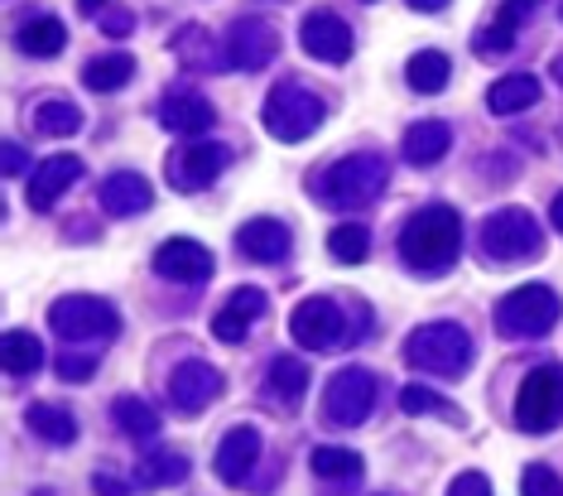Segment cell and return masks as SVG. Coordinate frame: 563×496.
Here are the masks:
<instances>
[{"mask_svg":"<svg viewBox=\"0 0 563 496\" xmlns=\"http://www.w3.org/2000/svg\"><path fill=\"white\" fill-rule=\"evenodd\" d=\"M155 275L169 279V285H202L212 275V251L202 241H188V236H174L155 251Z\"/></svg>","mask_w":563,"mask_h":496,"instance_id":"15","label":"cell"},{"mask_svg":"<svg viewBox=\"0 0 563 496\" xmlns=\"http://www.w3.org/2000/svg\"><path fill=\"white\" fill-rule=\"evenodd\" d=\"M371 405H376V376H371L366 366H342L323 390V419L338 429L366 425Z\"/></svg>","mask_w":563,"mask_h":496,"instance_id":"10","label":"cell"},{"mask_svg":"<svg viewBox=\"0 0 563 496\" xmlns=\"http://www.w3.org/2000/svg\"><path fill=\"white\" fill-rule=\"evenodd\" d=\"M303 386H309V366H303L299 357H275L271 362V390L285 405H294L303 396Z\"/></svg>","mask_w":563,"mask_h":496,"instance_id":"34","label":"cell"},{"mask_svg":"<svg viewBox=\"0 0 563 496\" xmlns=\"http://www.w3.org/2000/svg\"><path fill=\"white\" fill-rule=\"evenodd\" d=\"M101 30L107 34H131V10H107V15H101Z\"/></svg>","mask_w":563,"mask_h":496,"instance_id":"43","label":"cell"},{"mask_svg":"<svg viewBox=\"0 0 563 496\" xmlns=\"http://www.w3.org/2000/svg\"><path fill=\"white\" fill-rule=\"evenodd\" d=\"M520 496H563V477L549 463H530L520 473Z\"/></svg>","mask_w":563,"mask_h":496,"instance_id":"36","label":"cell"},{"mask_svg":"<svg viewBox=\"0 0 563 496\" xmlns=\"http://www.w3.org/2000/svg\"><path fill=\"white\" fill-rule=\"evenodd\" d=\"M92 492H97V496H131V487H125L121 477H111V473H97V477H92Z\"/></svg>","mask_w":563,"mask_h":496,"instance_id":"42","label":"cell"},{"mask_svg":"<svg viewBox=\"0 0 563 496\" xmlns=\"http://www.w3.org/2000/svg\"><path fill=\"white\" fill-rule=\"evenodd\" d=\"M82 5V15H101V5H107V0H78Z\"/></svg>","mask_w":563,"mask_h":496,"instance_id":"47","label":"cell"},{"mask_svg":"<svg viewBox=\"0 0 563 496\" xmlns=\"http://www.w3.org/2000/svg\"><path fill=\"white\" fill-rule=\"evenodd\" d=\"M0 357H5V372L10 376H34L44 366V342L24 328H10L5 342H0Z\"/></svg>","mask_w":563,"mask_h":496,"instance_id":"30","label":"cell"},{"mask_svg":"<svg viewBox=\"0 0 563 496\" xmlns=\"http://www.w3.org/2000/svg\"><path fill=\"white\" fill-rule=\"evenodd\" d=\"M222 390H227V376L217 372L212 362L188 357V362H178L174 372H169V400H174V410H184V415L208 410V405L222 396Z\"/></svg>","mask_w":563,"mask_h":496,"instance_id":"13","label":"cell"},{"mask_svg":"<svg viewBox=\"0 0 563 496\" xmlns=\"http://www.w3.org/2000/svg\"><path fill=\"white\" fill-rule=\"evenodd\" d=\"M24 425H30V434H40L44 443H58V449L78 439V419H73V410L48 405V400H34L30 410H24Z\"/></svg>","mask_w":563,"mask_h":496,"instance_id":"24","label":"cell"},{"mask_svg":"<svg viewBox=\"0 0 563 496\" xmlns=\"http://www.w3.org/2000/svg\"><path fill=\"white\" fill-rule=\"evenodd\" d=\"M131 78H135V58L121 54V48H117V54L92 58V63L82 68V82L92 87V92H121V87L131 82Z\"/></svg>","mask_w":563,"mask_h":496,"instance_id":"28","label":"cell"},{"mask_svg":"<svg viewBox=\"0 0 563 496\" xmlns=\"http://www.w3.org/2000/svg\"><path fill=\"white\" fill-rule=\"evenodd\" d=\"M184 477H188V458H184V453H174V449L145 453V458H140V467H135V482H140V487H150V492L178 487Z\"/></svg>","mask_w":563,"mask_h":496,"instance_id":"26","label":"cell"},{"mask_svg":"<svg viewBox=\"0 0 563 496\" xmlns=\"http://www.w3.org/2000/svg\"><path fill=\"white\" fill-rule=\"evenodd\" d=\"M448 496H492V482H486V473H457L448 482Z\"/></svg>","mask_w":563,"mask_h":496,"instance_id":"41","label":"cell"},{"mask_svg":"<svg viewBox=\"0 0 563 496\" xmlns=\"http://www.w3.org/2000/svg\"><path fill=\"white\" fill-rule=\"evenodd\" d=\"M390 184V164L380 155H347L338 164H328L323 179H318V194L332 208H371Z\"/></svg>","mask_w":563,"mask_h":496,"instance_id":"4","label":"cell"},{"mask_svg":"<svg viewBox=\"0 0 563 496\" xmlns=\"http://www.w3.org/2000/svg\"><path fill=\"white\" fill-rule=\"evenodd\" d=\"M482 251H486V261H496V265H520L544 251V232H540V222H534V212L496 208L492 218L482 222Z\"/></svg>","mask_w":563,"mask_h":496,"instance_id":"5","label":"cell"},{"mask_svg":"<svg viewBox=\"0 0 563 496\" xmlns=\"http://www.w3.org/2000/svg\"><path fill=\"white\" fill-rule=\"evenodd\" d=\"M309 467L323 482H356L366 463H362V453H356V449H332V443H323V449H313Z\"/></svg>","mask_w":563,"mask_h":496,"instance_id":"31","label":"cell"},{"mask_svg":"<svg viewBox=\"0 0 563 496\" xmlns=\"http://www.w3.org/2000/svg\"><path fill=\"white\" fill-rule=\"evenodd\" d=\"M34 131L40 135H54V140H63V135H78L82 131V111L73 107V101H40L34 107Z\"/></svg>","mask_w":563,"mask_h":496,"instance_id":"32","label":"cell"},{"mask_svg":"<svg viewBox=\"0 0 563 496\" xmlns=\"http://www.w3.org/2000/svg\"><path fill=\"white\" fill-rule=\"evenodd\" d=\"M328 117V101L309 92L303 82H275L271 87V97H265V111H261V125L271 131L275 140H285V145H299V140H309L318 125H323Z\"/></svg>","mask_w":563,"mask_h":496,"instance_id":"3","label":"cell"},{"mask_svg":"<svg viewBox=\"0 0 563 496\" xmlns=\"http://www.w3.org/2000/svg\"><path fill=\"white\" fill-rule=\"evenodd\" d=\"M236 246H241V256L246 261L279 265V261H289V251H294V232L279 218H251L236 232Z\"/></svg>","mask_w":563,"mask_h":496,"instance_id":"18","label":"cell"},{"mask_svg":"<svg viewBox=\"0 0 563 496\" xmlns=\"http://www.w3.org/2000/svg\"><path fill=\"white\" fill-rule=\"evenodd\" d=\"M563 304L549 285H520L496 304V333L501 338H544L559 323Z\"/></svg>","mask_w":563,"mask_h":496,"instance_id":"7","label":"cell"},{"mask_svg":"<svg viewBox=\"0 0 563 496\" xmlns=\"http://www.w3.org/2000/svg\"><path fill=\"white\" fill-rule=\"evenodd\" d=\"M275 54H279V34H275L271 20L241 15L232 30H227V58H232V68L261 73L265 63H275Z\"/></svg>","mask_w":563,"mask_h":496,"instance_id":"12","label":"cell"},{"mask_svg":"<svg viewBox=\"0 0 563 496\" xmlns=\"http://www.w3.org/2000/svg\"><path fill=\"white\" fill-rule=\"evenodd\" d=\"M530 10H540V0H501V10H496V15L486 20L477 34H472V48H477V58H501V54H510Z\"/></svg>","mask_w":563,"mask_h":496,"instance_id":"17","label":"cell"},{"mask_svg":"<svg viewBox=\"0 0 563 496\" xmlns=\"http://www.w3.org/2000/svg\"><path fill=\"white\" fill-rule=\"evenodd\" d=\"M563 419V366H534L525 372L520 390H516V425L530 434H549Z\"/></svg>","mask_w":563,"mask_h":496,"instance_id":"9","label":"cell"},{"mask_svg":"<svg viewBox=\"0 0 563 496\" xmlns=\"http://www.w3.org/2000/svg\"><path fill=\"white\" fill-rule=\"evenodd\" d=\"M463 256V218L443 202L419 208L400 232V261L419 275H443L448 265Z\"/></svg>","mask_w":563,"mask_h":496,"instance_id":"1","label":"cell"},{"mask_svg":"<svg viewBox=\"0 0 563 496\" xmlns=\"http://www.w3.org/2000/svg\"><path fill=\"white\" fill-rule=\"evenodd\" d=\"M409 5H415V10H424V15H433V10H443L448 0H409Z\"/></svg>","mask_w":563,"mask_h":496,"instance_id":"46","label":"cell"},{"mask_svg":"<svg viewBox=\"0 0 563 496\" xmlns=\"http://www.w3.org/2000/svg\"><path fill=\"white\" fill-rule=\"evenodd\" d=\"M159 125L164 131H174V135H208L212 125H217V107L208 97H198V92H169L159 101Z\"/></svg>","mask_w":563,"mask_h":496,"instance_id":"19","label":"cell"},{"mask_svg":"<svg viewBox=\"0 0 563 496\" xmlns=\"http://www.w3.org/2000/svg\"><path fill=\"white\" fill-rule=\"evenodd\" d=\"M78 179H82V159H78V155H48V159L34 164L30 194H24V202H30L34 212H48Z\"/></svg>","mask_w":563,"mask_h":496,"instance_id":"16","label":"cell"},{"mask_svg":"<svg viewBox=\"0 0 563 496\" xmlns=\"http://www.w3.org/2000/svg\"><path fill=\"white\" fill-rule=\"evenodd\" d=\"M15 44H20V54H30V58H54V54H63V44H68V30H63V20L44 15V20L24 24L15 34Z\"/></svg>","mask_w":563,"mask_h":496,"instance_id":"29","label":"cell"},{"mask_svg":"<svg viewBox=\"0 0 563 496\" xmlns=\"http://www.w3.org/2000/svg\"><path fill=\"white\" fill-rule=\"evenodd\" d=\"M405 73H409V87H415V92L439 97L448 87V78H453V63H448V54H439V48H419Z\"/></svg>","mask_w":563,"mask_h":496,"instance_id":"27","label":"cell"},{"mask_svg":"<svg viewBox=\"0 0 563 496\" xmlns=\"http://www.w3.org/2000/svg\"><path fill=\"white\" fill-rule=\"evenodd\" d=\"M24 164H30V159H24V150L15 145V140H5V174H10V179L24 174Z\"/></svg>","mask_w":563,"mask_h":496,"instance_id":"44","label":"cell"},{"mask_svg":"<svg viewBox=\"0 0 563 496\" xmlns=\"http://www.w3.org/2000/svg\"><path fill=\"white\" fill-rule=\"evenodd\" d=\"M178 58H188V63H198V68H212V63L217 58H208V54H202V48H208V30H198V24H194V30H184V34H178Z\"/></svg>","mask_w":563,"mask_h":496,"instance_id":"39","label":"cell"},{"mask_svg":"<svg viewBox=\"0 0 563 496\" xmlns=\"http://www.w3.org/2000/svg\"><path fill=\"white\" fill-rule=\"evenodd\" d=\"M400 410L405 415H443V419H457V425H463V415H457L443 396H433L429 386H405L400 390Z\"/></svg>","mask_w":563,"mask_h":496,"instance_id":"35","label":"cell"},{"mask_svg":"<svg viewBox=\"0 0 563 496\" xmlns=\"http://www.w3.org/2000/svg\"><path fill=\"white\" fill-rule=\"evenodd\" d=\"M405 362L429 376H463L472 366V333L463 323H424L405 338Z\"/></svg>","mask_w":563,"mask_h":496,"instance_id":"2","label":"cell"},{"mask_svg":"<svg viewBox=\"0 0 563 496\" xmlns=\"http://www.w3.org/2000/svg\"><path fill=\"white\" fill-rule=\"evenodd\" d=\"M448 150H453V125H448V121H415L405 131V159L419 164V169L439 164Z\"/></svg>","mask_w":563,"mask_h":496,"instance_id":"22","label":"cell"},{"mask_svg":"<svg viewBox=\"0 0 563 496\" xmlns=\"http://www.w3.org/2000/svg\"><path fill=\"white\" fill-rule=\"evenodd\" d=\"M299 44H303V54L318 58V63H347L352 48H356L347 20L332 15V10H313V15L299 24Z\"/></svg>","mask_w":563,"mask_h":496,"instance_id":"14","label":"cell"},{"mask_svg":"<svg viewBox=\"0 0 563 496\" xmlns=\"http://www.w3.org/2000/svg\"><path fill=\"white\" fill-rule=\"evenodd\" d=\"M227 155H232L227 145H212V140H188L184 150H174V155H169L164 174H169V184L178 188V194H198V188L217 184V174L227 169Z\"/></svg>","mask_w":563,"mask_h":496,"instance_id":"11","label":"cell"},{"mask_svg":"<svg viewBox=\"0 0 563 496\" xmlns=\"http://www.w3.org/2000/svg\"><path fill=\"white\" fill-rule=\"evenodd\" d=\"M549 222H554V232H563V194L549 202Z\"/></svg>","mask_w":563,"mask_h":496,"instance_id":"45","label":"cell"},{"mask_svg":"<svg viewBox=\"0 0 563 496\" xmlns=\"http://www.w3.org/2000/svg\"><path fill=\"white\" fill-rule=\"evenodd\" d=\"M540 101V78L534 73H510V78H496L492 92H486V107L496 111V117H516V111L534 107Z\"/></svg>","mask_w":563,"mask_h":496,"instance_id":"23","label":"cell"},{"mask_svg":"<svg viewBox=\"0 0 563 496\" xmlns=\"http://www.w3.org/2000/svg\"><path fill=\"white\" fill-rule=\"evenodd\" d=\"M111 419H117L121 434L135 439V443H155L159 439V410L150 400H140V396H121L117 405H111Z\"/></svg>","mask_w":563,"mask_h":496,"instance_id":"25","label":"cell"},{"mask_svg":"<svg viewBox=\"0 0 563 496\" xmlns=\"http://www.w3.org/2000/svg\"><path fill=\"white\" fill-rule=\"evenodd\" d=\"M554 78L563 82V58H554Z\"/></svg>","mask_w":563,"mask_h":496,"instance_id":"48","label":"cell"},{"mask_svg":"<svg viewBox=\"0 0 563 496\" xmlns=\"http://www.w3.org/2000/svg\"><path fill=\"white\" fill-rule=\"evenodd\" d=\"M246 333H251V323L241 313H232L222 304V309H217V318H212V338L217 342H246Z\"/></svg>","mask_w":563,"mask_h":496,"instance_id":"38","label":"cell"},{"mask_svg":"<svg viewBox=\"0 0 563 496\" xmlns=\"http://www.w3.org/2000/svg\"><path fill=\"white\" fill-rule=\"evenodd\" d=\"M366 5H371V0H366Z\"/></svg>","mask_w":563,"mask_h":496,"instance_id":"49","label":"cell"},{"mask_svg":"<svg viewBox=\"0 0 563 496\" xmlns=\"http://www.w3.org/2000/svg\"><path fill=\"white\" fill-rule=\"evenodd\" d=\"M48 328H54L63 342H111L121 333V313L111 299L63 295L54 309H48Z\"/></svg>","mask_w":563,"mask_h":496,"instance_id":"6","label":"cell"},{"mask_svg":"<svg viewBox=\"0 0 563 496\" xmlns=\"http://www.w3.org/2000/svg\"><path fill=\"white\" fill-rule=\"evenodd\" d=\"M150 198H155V188L135 169H121L101 184V212H111V218H135V212L150 208Z\"/></svg>","mask_w":563,"mask_h":496,"instance_id":"21","label":"cell"},{"mask_svg":"<svg viewBox=\"0 0 563 496\" xmlns=\"http://www.w3.org/2000/svg\"><path fill=\"white\" fill-rule=\"evenodd\" d=\"M58 381H92L97 376V357H82V352H63V357L54 362Z\"/></svg>","mask_w":563,"mask_h":496,"instance_id":"40","label":"cell"},{"mask_svg":"<svg viewBox=\"0 0 563 496\" xmlns=\"http://www.w3.org/2000/svg\"><path fill=\"white\" fill-rule=\"evenodd\" d=\"M227 309L241 313L246 323H255V318H265V309H271V299H265V289H255V285H241L227 295Z\"/></svg>","mask_w":563,"mask_h":496,"instance_id":"37","label":"cell"},{"mask_svg":"<svg viewBox=\"0 0 563 496\" xmlns=\"http://www.w3.org/2000/svg\"><path fill=\"white\" fill-rule=\"evenodd\" d=\"M289 333H294L299 348H309V352H338V348H347L352 342L356 328H352V318H347V309H342L338 299L313 295V299L294 304Z\"/></svg>","mask_w":563,"mask_h":496,"instance_id":"8","label":"cell"},{"mask_svg":"<svg viewBox=\"0 0 563 496\" xmlns=\"http://www.w3.org/2000/svg\"><path fill=\"white\" fill-rule=\"evenodd\" d=\"M328 251L342 265H362L371 256V232L362 222H342V227H332V232H328Z\"/></svg>","mask_w":563,"mask_h":496,"instance_id":"33","label":"cell"},{"mask_svg":"<svg viewBox=\"0 0 563 496\" xmlns=\"http://www.w3.org/2000/svg\"><path fill=\"white\" fill-rule=\"evenodd\" d=\"M255 463H261V434H255L251 425L227 429V439L217 443V477H222L227 487H241Z\"/></svg>","mask_w":563,"mask_h":496,"instance_id":"20","label":"cell"}]
</instances>
